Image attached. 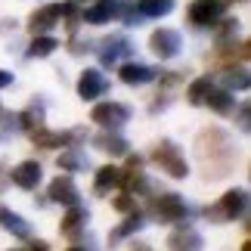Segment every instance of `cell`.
Instances as JSON below:
<instances>
[{
    "mask_svg": "<svg viewBox=\"0 0 251 251\" xmlns=\"http://www.w3.org/2000/svg\"><path fill=\"white\" fill-rule=\"evenodd\" d=\"M115 208H118V211H130V208H133V199H130V196L115 199Z\"/></svg>",
    "mask_w": 251,
    "mask_h": 251,
    "instance_id": "83f0119b",
    "label": "cell"
},
{
    "mask_svg": "<svg viewBox=\"0 0 251 251\" xmlns=\"http://www.w3.org/2000/svg\"><path fill=\"white\" fill-rule=\"evenodd\" d=\"M105 90H109V81H105L102 72L87 69L81 75V81H78V96H81V100H96V96H102Z\"/></svg>",
    "mask_w": 251,
    "mask_h": 251,
    "instance_id": "ba28073f",
    "label": "cell"
},
{
    "mask_svg": "<svg viewBox=\"0 0 251 251\" xmlns=\"http://www.w3.org/2000/svg\"><path fill=\"white\" fill-rule=\"evenodd\" d=\"M149 47H152V53L158 56V59H174V56L180 53V31H174V28H158V31H152L149 37Z\"/></svg>",
    "mask_w": 251,
    "mask_h": 251,
    "instance_id": "3957f363",
    "label": "cell"
},
{
    "mask_svg": "<svg viewBox=\"0 0 251 251\" xmlns=\"http://www.w3.org/2000/svg\"><path fill=\"white\" fill-rule=\"evenodd\" d=\"M62 13H65V3H47V6H41L31 16V22H28L31 34H44V31H50L53 25H59L62 22Z\"/></svg>",
    "mask_w": 251,
    "mask_h": 251,
    "instance_id": "8992f818",
    "label": "cell"
},
{
    "mask_svg": "<svg viewBox=\"0 0 251 251\" xmlns=\"http://www.w3.org/2000/svg\"><path fill=\"white\" fill-rule=\"evenodd\" d=\"M0 224H3V229H9V233L19 236V239H28V236H31V226H28L19 214H13V211H0Z\"/></svg>",
    "mask_w": 251,
    "mask_h": 251,
    "instance_id": "d6986e66",
    "label": "cell"
},
{
    "mask_svg": "<svg viewBox=\"0 0 251 251\" xmlns=\"http://www.w3.org/2000/svg\"><path fill=\"white\" fill-rule=\"evenodd\" d=\"M130 53H133V44L127 41V37H105L102 47H100L102 65H112V62H118L121 56H130Z\"/></svg>",
    "mask_w": 251,
    "mask_h": 251,
    "instance_id": "30bf717a",
    "label": "cell"
},
{
    "mask_svg": "<svg viewBox=\"0 0 251 251\" xmlns=\"http://www.w3.org/2000/svg\"><path fill=\"white\" fill-rule=\"evenodd\" d=\"M140 226H143V214H130V217H127V224H121L118 229H115V239H121V236H130V233H137Z\"/></svg>",
    "mask_w": 251,
    "mask_h": 251,
    "instance_id": "4316f807",
    "label": "cell"
},
{
    "mask_svg": "<svg viewBox=\"0 0 251 251\" xmlns=\"http://www.w3.org/2000/svg\"><path fill=\"white\" fill-rule=\"evenodd\" d=\"M168 245L174 251H199L201 248V236L199 233H192V229H180V233H174L168 239Z\"/></svg>",
    "mask_w": 251,
    "mask_h": 251,
    "instance_id": "5bb4252c",
    "label": "cell"
},
{
    "mask_svg": "<svg viewBox=\"0 0 251 251\" xmlns=\"http://www.w3.org/2000/svg\"><path fill=\"white\" fill-rule=\"evenodd\" d=\"M155 161L161 165V171H168L171 177H186L189 174V168H186V161L180 158V149L174 146V143H161V146L155 149Z\"/></svg>",
    "mask_w": 251,
    "mask_h": 251,
    "instance_id": "5b68a950",
    "label": "cell"
},
{
    "mask_svg": "<svg viewBox=\"0 0 251 251\" xmlns=\"http://www.w3.org/2000/svg\"><path fill=\"white\" fill-rule=\"evenodd\" d=\"M50 201H59V205H78L81 196H78V186L72 183V177H56L50 183Z\"/></svg>",
    "mask_w": 251,
    "mask_h": 251,
    "instance_id": "8fae6325",
    "label": "cell"
},
{
    "mask_svg": "<svg viewBox=\"0 0 251 251\" xmlns=\"http://www.w3.org/2000/svg\"><path fill=\"white\" fill-rule=\"evenodd\" d=\"M211 87H214V84H211V75H205V78H196V81L189 84V93H186L189 102H192V105H205V96H208Z\"/></svg>",
    "mask_w": 251,
    "mask_h": 251,
    "instance_id": "603a6c76",
    "label": "cell"
},
{
    "mask_svg": "<svg viewBox=\"0 0 251 251\" xmlns=\"http://www.w3.org/2000/svg\"><path fill=\"white\" fill-rule=\"evenodd\" d=\"M171 9H174V0H140L137 13L143 19H161V16H168Z\"/></svg>",
    "mask_w": 251,
    "mask_h": 251,
    "instance_id": "9a60e30c",
    "label": "cell"
},
{
    "mask_svg": "<svg viewBox=\"0 0 251 251\" xmlns=\"http://www.w3.org/2000/svg\"><path fill=\"white\" fill-rule=\"evenodd\" d=\"M239 118H242V121H239V127H242V130H248V105H242V112H239Z\"/></svg>",
    "mask_w": 251,
    "mask_h": 251,
    "instance_id": "f546056e",
    "label": "cell"
},
{
    "mask_svg": "<svg viewBox=\"0 0 251 251\" xmlns=\"http://www.w3.org/2000/svg\"><path fill=\"white\" fill-rule=\"evenodd\" d=\"M90 220V214H87L84 208H78V205H72V211H69V217L62 220V233L65 236H78L81 229H84V224Z\"/></svg>",
    "mask_w": 251,
    "mask_h": 251,
    "instance_id": "ac0fdd59",
    "label": "cell"
},
{
    "mask_svg": "<svg viewBox=\"0 0 251 251\" xmlns=\"http://www.w3.org/2000/svg\"><path fill=\"white\" fill-rule=\"evenodd\" d=\"M242 251H251V242H245V245H242Z\"/></svg>",
    "mask_w": 251,
    "mask_h": 251,
    "instance_id": "1f68e13d",
    "label": "cell"
},
{
    "mask_svg": "<svg viewBox=\"0 0 251 251\" xmlns=\"http://www.w3.org/2000/svg\"><path fill=\"white\" fill-rule=\"evenodd\" d=\"M0 118H3V109H0Z\"/></svg>",
    "mask_w": 251,
    "mask_h": 251,
    "instance_id": "d6a6232c",
    "label": "cell"
},
{
    "mask_svg": "<svg viewBox=\"0 0 251 251\" xmlns=\"http://www.w3.org/2000/svg\"><path fill=\"white\" fill-rule=\"evenodd\" d=\"M205 105H211L214 112H229L233 109V96H229V90H217V87H211L208 96H205Z\"/></svg>",
    "mask_w": 251,
    "mask_h": 251,
    "instance_id": "44dd1931",
    "label": "cell"
},
{
    "mask_svg": "<svg viewBox=\"0 0 251 251\" xmlns=\"http://www.w3.org/2000/svg\"><path fill=\"white\" fill-rule=\"evenodd\" d=\"M90 121H96L100 127H121L124 121H130V109L121 102H100L90 112Z\"/></svg>",
    "mask_w": 251,
    "mask_h": 251,
    "instance_id": "277c9868",
    "label": "cell"
},
{
    "mask_svg": "<svg viewBox=\"0 0 251 251\" xmlns=\"http://www.w3.org/2000/svg\"><path fill=\"white\" fill-rule=\"evenodd\" d=\"M143 161L140 158H130V165H127V171H121V183H124V186H127V189H133V186H137V183H143Z\"/></svg>",
    "mask_w": 251,
    "mask_h": 251,
    "instance_id": "484cf974",
    "label": "cell"
},
{
    "mask_svg": "<svg viewBox=\"0 0 251 251\" xmlns=\"http://www.w3.org/2000/svg\"><path fill=\"white\" fill-rule=\"evenodd\" d=\"M248 84H251V78H248L245 69H226L224 72V87L226 90H248Z\"/></svg>",
    "mask_w": 251,
    "mask_h": 251,
    "instance_id": "cb8c5ba5",
    "label": "cell"
},
{
    "mask_svg": "<svg viewBox=\"0 0 251 251\" xmlns=\"http://www.w3.org/2000/svg\"><path fill=\"white\" fill-rule=\"evenodd\" d=\"M96 146H100L102 152H109V155H127V140H121V137H100L96 140Z\"/></svg>",
    "mask_w": 251,
    "mask_h": 251,
    "instance_id": "d4e9b609",
    "label": "cell"
},
{
    "mask_svg": "<svg viewBox=\"0 0 251 251\" xmlns=\"http://www.w3.org/2000/svg\"><path fill=\"white\" fill-rule=\"evenodd\" d=\"M9 84H13V72H3V69H0V90L9 87Z\"/></svg>",
    "mask_w": 251,
    "mask_h": 251,
    "instance_id": "f1b7e54d",
    "label": "cell"
},
{
    "mask_svg": "<svg viewBox=\"0 0 251 251\" xmlns=\"http://www.w3.org/2000/svg\"><path fill=\"white\" fill-rule=\"evenodd\" d=\"M121 0H96V3L84 13V22H90V25H105V22H112L115 16H121Z\"/></svg>",
    "mask_w": 251,
    "mask_h": 251,
    "instance_id": "9c48e42d",
    "label": "cell"
},
{
    "mask_svg": "<svg viewBox=\"0 0 251 251\" xmlns=\"http://www.w3.org/2000/svg\"><path fill=\"white\" fill-rule=\"evenodd\" d=\"M189 214V208H186V201H183L177 192H165V196L158 199V217H161V224H177V220H183Z\"/></svg>",
    "mask_w": 251,
    "mask_h": 251,
    "instance_id": "52a82bcc",
    "label": "cell"
},
{
    "mask_svg": "<svg viewBox=\"0 0 251 251\" xmlns=\"http://www.w3.org/2000/svg\"><path fill=\"white\" fill-rule=\"evenodd\" d=\"M224 9H226V0H192V6H189V22L199 25V28L217 25V19L224 16Z\"/></svg>",
    "mask_w": 251,
    "mask_h": 251,
    "instance_id": "7a4b0ae2",
    "label": "cell"
},
{
    "mask_svg": "<svg viewBox=\"0 0 251 251\" xmlns=\"http://www.w3.org/2000/svg\"><path fill=\"white\" fill-rule=\"evenodd\" d=\"M31 137H34L37 146H44V149H56V146H65V143H69L75 133H50V130H41V127H37Z\"/></svg>",
    "mask_w": 251,
    "mask_h": 251,
    "instance_id": "ffe728a7",
    "label": "cell"
},
{
    "mask_svg": "<svg viewBox=\"0 0 251 251\" xmlns=\"http://www.w3.org/2000/svg\"><path fill=\"white\" fill-rule=\"evenodd\" d=\"M248 208V192L245 189H229L224 199H220L217 208H208V217H220L217 224H224V220H236L242 217Z\"/></svg>",
    "mask_w": 251,
    "mask_h": 251,
    "instance_id": "6da1fadb",
    "label": "cell"
},
{
    "mask_svg": "<svg viewBox=\"0 0 251 251\" xmlns=\"http://www.w3.org/2000/svg\"><path fill=\"white\" fill-rule=\"evenodd\" d=\"M118 78L124 84H149V81H155V69L152 65H143V62H124L121 65V72H118Z\"/></svg>",
    "mask_w": 251,
    "mask_h": 251,
    "instance_id": "4fadbf2b",
    "label": "cell"
},
{
    "mask_svg": "<svg viewBox=\"0 0 251 251\" xmlns=\"http://www.w3.org/2000/svg\"><path fill=\"white\" fill-rule=\"evenodd\" d=\"M56 47H59L56 37H50V34H34L31 47H28V56H31V59H44V56L56 53Z\"/></svg>",
    "mask_w": 251,
    "mask_h": 251,
    "instance_id": "2e32d148",
    "label": "cell"
},
{
    "mask_svg": "<svg viewBox=\"0 0 251 251\" xmlns=\"http://www.w3.org/2000/svg\"><path fill=\"white\" fill-rule=\"evenodd\" d=\"M121 183V171L115 168V165H105V168H100L96 171V192H109V189H115Z\"/></svg>",
    "mask_w": 251,
    "mask_h": 251,
    "instance_id": "e0dca14e",
    "label": "cell"
},
{
    "mask_svg": "<svg viewBox=\"0 0 251 251\" xmlns=\"http://www.w3.org/2000/svg\"><path fill=\"white\" fill-rule=\"evenodd\" d=\"M69 251H87V248H81V245H72V248H69Z\"/></svg>",
    "mask_w": 251,
    "mask_h": 251,
    "instance_id": "4dcf8cb0",
    "label": "cell"
},
{
    "mask_svg": "<svg viewBox=\"0 0 251 251\" xmlns=\"http://www.w3.org/2000/svg\"><path fill=\"white\" fill-rule=\"evenodd\" d=\"M41 177H44V171L37 161H22L19 168H13V183L19 189H37Z\"/></svg>",
    "mask_w": 251,
    "mask_h": 251,
    "instance_id": "7c38bea8",
    "label": "cell"
},
{
    "mask_svg": "<svg viewBox=\"0 0 251 251\" xmlns=\"http://www.w3.org/2000/svg\"><path fill=\"white\" fill-rule=\"evenodd\" d=\"M87 165H90V158H87L84 152H78V149L62 152L59 155V168L62 171H87Z\"/></svg>",
    "mask_w": 251,
    "mask_h": 251,
    "instance_id": "7402d4cb",
    "label": "cell"
}]
</instances>
